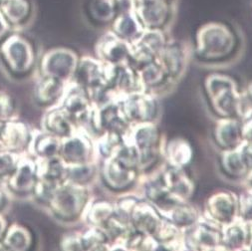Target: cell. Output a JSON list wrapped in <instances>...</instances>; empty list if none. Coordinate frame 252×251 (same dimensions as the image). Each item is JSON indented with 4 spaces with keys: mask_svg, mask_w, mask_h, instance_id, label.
Wrapping results in <instances>:
<instances>
[{
    "mask_svg": "<svg viewBox=\"0 0 252 251\" xmlns=\"http://www.w3.org/2000/svg\"><path fill=\"white\" fill-rule=\"evenodd\" d=\"M2 239V244L5 249L25 251L31 247L33 236L27 227L15 223L7 227V230Z\"/></svg>",
    "mask_w": 252,
    "mask_h": 251,
    "instance_id": "8d00e7d4",
    "label": "cell"
},
{
    "mask_svg": "<svg viewBox=\"0 0 252 251\" xmlns=\"http://www.w3.org/2000/svg\"><path fill=\"white\" fill-rule=\"evenodd\" d=\"M7 230V220L3 216L0 215V240H1Z\"/></svg>",
    "mask_w": 252,
    "mask_h": 251,
    "instance_id": "c3c4849f",
    "label": "cell"
},
{
    "mask_svg": "<svg viewBox=\"0 0 252 251\" xmlns=\"http://www.w3.org/2000/svg\"><path fill=\"white\" fill-rule=\"evenodd\" d=\"M10 30V24L0 11V41H1L9 32Z\"/></svg>",
    "mask_w": 252,
    "mask_h": 251,
    "instance_id": "7dc6e473",
    "label": "cell"
},
{
    "mask_svg": "<svg viewBox=\"0 0 252 251\" xmlns=\"http://www.w3.org/2000/svg\"><path fill=\"white\" fill-rule=\"evenodd\" d=\"M116 213L115 203L101 199L89 202L84 216L90 226L102 227Z\"/></svg>",
    "mask_w": 252,
    "mask_h": 251,
    "instance_id": "d590c367",
    "label": "cell"
},
{
    "mask_svg": "<svg viewBox=\"0 0 252 251\" xmlns=\"http://www.w3.org/2000/svg\"><path fill=\"white\" fill-rule=\"evenodd\" d=\"M142 173L140 170L123 162L112 156L103 159L101 177L104 185L111 190L126 193L141 183Z\"/></svg>",
    "mask_w": 252,
    "mask_h": 251,
    "instance_id": "8992f818",
    "label": "cell"
},
{
    "mask_svg": "<svg viewBox=\"0 0 252 251\" xmlns=\"http://www.w3.org/2000/svg\"><path fill=\"white\" fill-rule=\"evenodd\" d=\"M98 172L95 161L79 164H68L67 181L76 185L86 186L92 182Z\"/></svg>",
    "mask_w": 252,
    "mask_h": 251,
    "instance_id": "f35d334b",
    "label": "cell"
},
{
    "mask_svg": "<svg viewBox=\"0 0 252 251\" xmlns=\"http://www.w3.org/2000/svg\"><path fill=\"white\" fill-rule=\"evenodd\" d=\"M121 8V0H92L89 4V14L99 24H111Z\"/></svg>",
    "mask_w": 252,
    "mask_h": 251,
    "instance_id": "e575fe53",
    "label": "cell"
},
{
    "mask_svg": "<svg viewBox=\"0 0 252 251\" xmlns=\"http://www.w3.org/2000/svg\"><path fill=\"white\" fill-rule=\"evenodd\" d=\"M60 157L67 164L93 162L97 157L95 140L84 129H78L61 139Z\"/></svg>",
    "mask_w": 252,
    "mask_h": 251,
    "instance_id": "8fae6325",
    "label": "cell"
},
{
    "mask_svg": "<svg viewBox=\"0 0 252 251\" xmlns=\"http://www.w3.org/2000/svg\"><path fill=\"white\" fill-rule=\"evenodd\" d=\"M0 11L10 25H20L28 18L31 5L28 0H4Z\"/></svg>",
    "mask_w": 252,
    "mask_h": 251,
    "instance_id": "74e56055",
    "label": "cell"
},
{
    "mask_svg": "<svg viewBox=\"0 0 252 251\" xmlns=\"http://www.w3.org/2000/svg\"><path fill=\"white\" fill-rule=\"evenodd\" d=\"M185 243L187 250H223L221 227L202 217L196 224L185 231Z\"/></svg>",
    "mask_w": 252,
    "mask_h": 251,
    "instance_id": "4fadbf2b",
    "label": "cell"
},
{
    "mask_svg": "<svg viewBox=\"0 0 252 251\" xmlns=\"http://www.w3.org/2000/svg\"><path fill=\"white\" fill-rule=\"evenodd\" d=\"M204 95L213 112L219 118H238L244 121L252 115V103L239 90L231 76L209 74L203 81Z\"/></svg>",
    "mask_w": 252,
    "mask_h": 251,
    "instance_id": "6da1fadb",
    "label": "cell"
},
{
    "mask_svg": "<svg viewBox=\"0 0 252 251\" xmlns=\"http://www.w3.org/2000/svg\"><path fill=\"white\" fill-rule=\"evenodd\" d=\"M77 53L65 47L47 51L41 60L40 69L43 76H51L63 82L73 80L79 63Z\"/></svg>",
    "mask_w": 252,
    "mask_h": 251,
    "instance_id": "7c38bea8",
    "label": "cell"
},
{
    "mask_svg": "<svg viewBox=\"0 0 252 251\" xmlns=\"http://www.w3.org/2000/svg\"><path fill=\"white\" fill-rule=\"evenodd\" d=\"M19 157L16 153L3 151L0 152V180L8 179L16 170Z\"/></svg>",
    "mask_w": 252,
    "mask_h": 251,
    "instance_id": "7bdbcfd3",
    "label": "cell"
},
{
    "mask_svg": "<svg viewBox=\"0 0 252 251\" xmlns=\"http://www.w3.org/2000/svg\"><path fill=\"white\" fill-rule=\"evenodd\" d=\"M30 133L22 122L8 121L4 123L3 148L4 151L19 153L30 144Z\"/></svg>",
    "mask_w": 252,
    "mask_h": 251,
    "instance_id": "1f68e13d",
    "label": "cell"
},
{
    "mask_svg": "<svg viewBox=\"0 0 252 251\" xmlns=\"http://www.w3.org/2000/svg\"><path fill=\"white\" fill-rule=\"evenodd\" d=\"M220 166L221 173L226 178L235 181L245 180L250 172L240 147L233 150L220 151Z\"/></svg>",
    "mask_w": 252,
    "mask_h": 251,
    "instance_id": "83f0119b",
    "label": "cell"
},
{
    "mask_svg": "<svg viewBox=\"0 0 252 251\" xmlns=\"http://www.w3.org/2000/svg\"><path fill=\"white\" fill-rule=\"evenodd\" d=\"M173 82L182 76L188 63V51L177 40H167L155 59Z\"/></svg>",
    "mask_w": 252,
    "mask_h": 251,
    "instance_id": "ffe728a7",
    "label": "cell"
},
{
    "mask_svg": "<svg viewBox=\"0 0 252 251\" xmlns=\"http://www.w3.org/2000/svg\"><path fill=\"white\" fill-rule=\"evenodd\" d=\"M243 93H244L245 97L252 103V80L247 83V85L245 87V91Z\"/></svg>",
    "mask_w": 252,
    "mask_h": 251,
    "instance_id": "681fc988",
    "label": "cell"
},
{
    "mask_svg": "<svg viewBox=\"0 0 252 251\" xmlns=\"http://www.w3.org/2000/svg\"><path fill=\"white\" fill-rule=\"evenodd\" d=\"M125 139L131 143L140 154V171L149 174L162 159L163 137L157 122H145L131 125Z\"/></svg>",
    "mask_w": 252,
    "mask_h": 251,
    "instance_id": "3957f363",
    "label": "cell"
},
{
    "mask_svg": "<svg viewBox=\"0 0 252 251\" xmlns=\"http://www.w3.org/2000/svg\"><path fill=\"white\" fill-rule=\"evenodd\" d=\"M83 250H110L111 243L101 227L90 226L81 233Z\"/></svg>",
    "mask_w": 252,
    "mask_h": 251,
    "instance_id": "60d3db41",
    "label": "cell"
},
{
    "mask_svg": "<svg viewBox=\"0 0 252 251\" xmlns=\"http://www.w3.org/2000/svg\"><path fill=\"white\" fill-rule=\"evenodd\" d=\"M239 39L232 26L221 21H211L202 24L194 37V55L197 59L219 63L235 55Z\"/></svg>",
    "mask_w": 252,
    "mask_h": 251,
    "instance_id": "7a4b0ae2",
    "label": "cell"
},
{
    "mask_svg": "<svg viewBox=\"0 0 252 251\" xmlns=\"http://www.w3.org/2000/svg\"><path fill=\"white\" fill-rule=\"evenodd\" d=\"M0 55L8 70L17 76L27 74L35 62L32 44L19 34H12L3 40Z\"/></svg>",
    "mask_w": 252,
    "mask_h": 251,
    "instance_id": "5b68a950",
    "label": "cell"
},
{
    "mask_svg": "<svg viewBox=\"0 0 252 251\" xmlns=\"http://www.w3.org/2000/svg\"><path fill=\"white\" fill-rule=\"evenodd\" d=\"M107 86L117 101L134 92L142 91L137 71L130 63L108 65Z\"/></svg>",
    "mask_w": 252,
    "mask_h": 251,
    "instance_id": "d6986e66",
    "label": "cell"
},
{
    "mask_svg": "<svg viewBox=\"0 0 252 251\" xmlns=\"http://www.w3.org/2000/svg\"><path fill=\"white\" fill-rule=\"evenodd\" d=\"M43 126L46 132L61 139L72 135L78 130L75 123L62 107L50 110L44 117Z\"/></svg>",
    "mask_w": 252,
    "mask_h": 251,
    "instance_id": "d6a6232c",
    "label": "cell"
},
{
    "mask_svg": "<svg viewBox=\"0 0 252 251\" xmlns=\"http://www.w3.org/2000/svg\"><path fill=\"white\" fill-rule=\"evenodd\" d=\"M169 40L165 30L145 29L131 44V65L137 68L152 62Z\"/></svg>",
    "mask_w": 252,
    "mask_h": 251,
    "instance_id": "5bb4252c",
    "label": "cell"
},
{
    "mask_svg": "<svg viewBox=\"0 0 252 251\" xmlns=\"http://www.w3.org/2000/svg\"><path fill=\"white\" fill-rule=\"evenodd\" d=\"M223 250H247L249 243V222L239 218L221 226Z\"/></svg>",
    "mask_w": 252,
    "mask_h": 251,
    "instance_id": "4316f807",
    "label": "cell"
},
{
    "mask_svg": "<svg viewBox=\"0 0 252 251\" xmlns=\"http://www.w3.org/2000/svg\"><path fill=\"white\" fill-rule=\"evenodd\" d=\"M89 202L90 195L86 186L66 181L54 188L47 204L56 218L74 220L84 215Z\"/></svg>",
    "mask_w": 252,
    "mask_h": 251,
    "instance_id": "277c9868",
    "label": "cell"
},
{
    "mask_svg": "<svg viewBox=\"0 0 252 251\" xmlns=\"http://www.w3.org/2000/svg\"><path fill=\"white\" fill-rule=\"evenodd\" d=\"M131 3L144 29L165 30L173 21V0H131Z\"/></svg>",
    "mask_w": 252,
    "mask_h": 251,
    "instance_id": "52a82bcc",
    "label": "cell"
},
{
    "mask_svg": "<svg viewBox=\"0 0 252 251\" xmlns=\"http://www.w3.org/2000/svg\"><path fill=\"white\" fill-rule=\"evenodd\" d=\"M130 127L131 124L126 118L119 101H112L101 106H95L90 130L95 133L96 137L106 132L126 136Z\"/></svg>",
    "mask_w": 252,
    "mask_h": 251,
    "instance_id": "9c48e42d",
    "label": "cell"
},
{
    "mask_svg": "<svg viewBox=\"0 0 252 251\" xmlns=\"http://www.w3.org/2000/svg\"><path fill=\"white\" fill-rule=\"evenodd\" d=\"M123 112L131 125L157 122L159 113L156 95L149 91H137L125 96L120 101Z\"/></svg>",
    "mask_w": 252,
    "mask_h": 251,
    "instance_id": "30bf717a",
    "label": "cell"
},
{
    "mask_svg": "<svg viewBox=\"0 0 252 251\" xmlns=\"http://www.w3.org/2000/svg\"><path fill=\"white\" fill-rule=\"evenodd\" d=\"M160 215L184 231L192 227L202 218L198 208L189 201H178L158 211Z\"/></svg>",
    "mask_w": 252,
    "mask_h": 251,
    "instance_id": "d4e9b609",
    "label": "cell"
},
{
    "mask_svg": "<svg viewBox=\"0 0 252 251\" xmlns=\"http://www.w3.org/2000/svg\"><path fill=\"white\" fill-rule=\"evenodd\" d=\"M5 121H0V152H3V129Z\"/></svg>",
    "mask_w": 252,
    "mask_h": 251,
    "instance_id": "f907efd6",
    "label": "cell"
},
{
    "mask_svg": "<svg viewBox=\"0 0 252 251\" xmlns=\"http://www.w3.org/2000/svg\"><path fill=\"white\" fill-rule=\"evenodd\" d=\"M245 181H246V183H247L248 186L252 187V170L249 172V174H248V176L246 177Z\"/></svg>",
    "mask_w": 252,
    "mask_h": 251,
    "instance_id": "f5cc1de1",
    "label": "cell"
},
{
    "mask_svg": "<svg viewBox=\"0 0 252 251\" xmlns=\"http://www.w3.org/2000/svg\"><path fill=\"white\" fill-rule=\"evenodd\" d=\"M7 180L8 188L15 194L33 192L38 182L37 162L31 157L19 158L16 170Z\"/></svg>",
    "mask_w": 252,
    "mask_h": 251,
    "instance_id": "603a6c76",
    "label": "cell"
},
{
    "mask_svg": "<svg viewBox=\"0 0 252 251\" xmlns=\"http://www.w3.org/2000/svg\"><path fill=\"white\" fill-rule=\"evenodd\" d=\"M135 69L137 71L141 88L144 91H149L155 94L156 90L164 87L166 84L172 83L164 70L156 60L141 65Z\"/></svg>",
    "mask_w": 252,
    "mask_h": 251,
    "instance_id": "f1b7e54d",
    "label": "cell"
},
{
    "mask_svg": "<svg viewBox=\"0 0 252 251\" xmlns=\"http://www.w3.org/2000/svg\"><path fill=\"white\" fill-rule=\"evenodd\" d=\"M13 103L8 95L0 92V121H7L13 113Z\"/></svg>",
    "mask_w": 252,
    "mask_h": 251,
    "instance_id": "f6af8a7d",
    "label": "cell"
},
{
    "mask_svg": "<svg viewBox=\"0 0 252 251\" xmlns=\"http://www.w3.org/2000/svg\"><path fill=\"white\" fill-rule=\"evenodd\" d=\"M108 65L97 57L84 56L79 60L73 77V83L89 95L93 91L107 86Z\"/></svg>",
    "mask_w": 252,
    "mask_h": 251,
    "instance_id": "2e32d148",
    "label": "cell"
},
{
    "mask_svg": "<svg viewBox=\"0 0 252 251\" xmlns=\"http://www.w3.org/2000/svg\"><path fill=\"white\" fill-rule=\"evenodd\" d=\"M202 217L220 227L238 218V195L228 189L215 191L205 200Z\"/></svg>",
    "mask_w": 252,
    "mask_h": 251,
    "instance_id": "ba28073f",
    "label": "cell"
},
{
    "mask_svg": "<svg viewBox=\"0 0 252 251\" xmlns=\"http://www.w3.org/2000/svg\"><path fill=\"white\" fill-rule=\"evenodd\" d=\"M162 219L163 217L154 204L140 197L132 209L129 220L137 232L154 236Z\"/></svg>",
    "mask_w": 252,
    "mask_h": 251,
    "instance_id": "7402d4cb",
    "label": "cell"
},
{
    "mask_svg": "<svg viewBox=\"0 0 252 251\" xmlns=\"http://www.w3.org/2000/svg\"><path fill=\"white\" fill-rule=\"evenodd\" d=\"M247 250H252V222H249V243Z\"/></svg>",
    "mask_w": 252,
    "mask_h": 251,
    "instance_id": "816d5d0a",
    "label": "cell"
},
{
    "mask_svg": "<svg viewBox=\"0 0 252 251\" xmlns=\"http://www.w3.org/2000/svg\"><path fill=\"white\" fill-rule=\"evenodd\" d=\"M213 140L220 151L240 147L244 142L242 120L238 118H219L213 130Z\"/></svg>",
    "mask_w": 252,
    "mask_h": 251,
    "instance_id": "44dd1931",
    "label": "cell"
},
{
    "mask_svg": "<svg viewBox=\"0 0 252 251\" xmlns=\"http://www.w3.org/2000/svg\"><path fill=\"white\" fill-rule=\"evenodd\" d=\"M238 195V218L252 222V187L248 186Z\"/></svg>",
    "mask_w": 252,
    "mask_h": 251,
    "instance_id": "b9f144b4",
    "label": "cell"
},
{
    "mask_svg": "<svg viewBox=\"0 0 252 251\" xmlns=\"http://www.w3.org/2000/svg\"><path fill=\"white\" fill-rule=\"evenodd\" d=\"M36 162L38 180L54 186H59L67 181L68 164L60 156L51 158H38Z\"/></svg>",
    "mask_w": 252,
    "mask_h": 251,
    "instance_id": "f546056e",
    "label": "cell"
},
{
    "mask_svg": "<svg viewBox=\"0 0 252 251\" xmlns=\"http://www.w3.org/2000/svg\"><path fill=\"white\" fill-rule=\"evenodd\" d=\"M3 202H4V194L1 188H0V208H1V206L3 205Z\"/></svg>",
    "mask_w": 252,
    "mask_h": 251,
    "instance_id": "db71d44e",
    "label": "cell"
},
{
    "mask_svg": "<svg viewBox=\"0 0 252 251\" xmlns=\"http://www.w3.org/2000/svg\"><path fill=\"white\" fill-rule=\"evenodd\" d=\"M65 91V82L51 76H43L35 87L34 98L41 106H50L62 99Z\"/></svg>",
    "mask_w": 252,
    "mask_h": 251,
    "instance_id": "4dcf8cb0",
    "label": "cell"
},
{
    "mask_svg": "<svg viewBox=\"0 0 252 251\" xmlns=\"http://www.w3.org/2000/svg\"><path fill=\"white\" fill-rule=\"evenodd\" d=\"M111 30L123 40L132 43L145 30L139 21L131 1L122 4V8L111 23Z\"/></svg>",
    "mask_w": 252,
    "mask_h": 251,
    "instance_id": "cb8c5ba5",
    "label": "cell"
},
{
    "mask_svg": "<svg viewBox=\"0 0 252 251\" xmlns=\"http://www.w3.org/2000/svg\"><path fill=\"white\" fill-rule=\"evenodd\" d=\"M160 178L175 201H189L192 198L196 189L195 182L184 167L170 166L163 161Z\"/></svg>",
    "mask_w": 252,
    "mask_h": 251,
    "instance_id": "ac0fdd59",
    "label": "cell"
},
{
    "mask_svg": "<svg viewBox=\"0 0 252 251\" xmlns=\"http://www.w3.org/2000/svg\"><path fill=\"white\" fill-rule=\"evenodd\" d=\"M243 122V139L244 142L252 145V115Z\"/></svg>",
    "mask_w": 252,
    "mask_h": 251,
    "instance_id": "bcb514c9",
    "label": "cell"
},
{
    "mask_svg": "<svg viewBox=\"0 0 252 251\" xmlns=\"http://www.w3.org/2000/svg\"><path fill=\"white\" fill-rule=\"evenodd\" d=\"M63 250H83L81 233H68L63 236L60 242Z\"/></svg>",
    "mask_w": 252,
    "mask_h": 251,
    "instance_id": "ee69618b",
    "label": "cell"
},
{
    "mask_svg": "<svg viewBox=\"0 0 252 251\" xmlns=\"http://www.w3.org/2000/svg\"><path fill=\"white\" fill-rule=\"evenodd\" d=\"M161 155L165 164L186 169L193 158V148L187 139L175 137L163 142Z\"/></svg>",
    "mask_w": 252,
    "mask_h": 251,
    "instance_id": "484cf974",
    "label": "cell"
},
{
    "mask_svg": "<svg viewBox=\"0 0 252 251\" xmlns=\"http://www.w3.org/2000/svg\"><path fill=\"white\" fill-rule=\"evenodd\" d=\"M65 91L63 96L62 108L70 116L72 121L79 129H89L94 112V104L92 103L87 92L76 85Z\"/></svg>",
    "mask_w": 252,
    "mask_h": 251,
    "instance_id": "9a60e30c",
    "label": "cell"
},
{
    "mask_svg": "<svg viewBox=\"0 0 252 251\" xmlns=\"http://www.w3.org/2000/svg\"><path fill=\"white\" fill-rule=\"evenodd\" d=\"M95 54L99 60L107 65L131 64V44L118 37L111 29L97 41Z\"/></svg>",
    "mask_w": 252,
    "mask_h": 251,
    "instance_id": "e0dca14e",
    "label": "cell"
},
{
    "mask_svg": "<svg viewBox=\"0 0 252 251\" xmlns=\"http://www.w3.org/2000/svg\"><path fill=\"white\" fill-rule=\"evenodd\" d=\"M3 2H4V0H0V9H1V6H2Z\"/></svg>",
    "mask_w": 252,
    "mask_h": 251,
    "instance_id": "11a10c76",
    "label": "cell"
},
{
    "mask_svg": "<svg viewBox=\"0 0 252 251\" xmlns=\"http://www.w3.org/2000/svg\"><path fill=\"white\" fill-rule=\"evenodd\" d=\"M125 142V136L117 133H102L95 139L97 156L102 159L112 157Z\"/></svg>",
    "mask_w": 252,
    "mask_h": 251,
    "instance_id": "ab89813d",
    "label": "cell"
},
{
    "mask_svg": "<svg viewBox=\"0 0 252 251\" xmlns=\"http://www.w3.org/2000/svg\"><path fill=\"white\" fill-rule=\"evenodd\" d=\"M32 155L38 158H51L60 156L61 138L48 132L39 133L30 140Z\"/></svg>",
    "mask_w": 252,
    "mask_h": 251,
    "instance_id": "836d02e7",
    "label": "cell"
}]
</instances>
